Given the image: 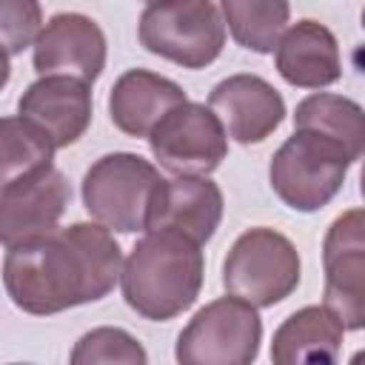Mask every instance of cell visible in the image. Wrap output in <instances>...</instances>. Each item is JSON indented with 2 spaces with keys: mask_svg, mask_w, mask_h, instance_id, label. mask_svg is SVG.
Listing matches in <instances>:
<instances>
[{
  "mask_svg": "<svg viewBox=\"0 0 365 365\" xmlns=\"http://www.w3.org/2000/svg\"><path fill=\"white\" fill-rule=\"evenodd\" d=\"M123 277V251L100 222H71L6 248L3 282L11 302L37 317L103 299Z\"/></svg>",
  "mask_w": 365,
  "mask_h": 365,
  "instance_id": "6da1fadb",
  "label": "cell"
},
{
  "mask_svg": "<svg viewBox=\"0 0 365 365\" xmlns=\"http://www.w3.org/2000/svg\"><path fill=\"white\" fill-rule=\"evenodd\" d=\"M202 251L180 234L143 237L123 262V297L131 311L163 322L194 305L202 288Z\"/></svg>",
  "mask_w": 365,
  "mask_h": 365,
  "instance_id": "7a4b0ae2",
  "label": "cell"
},
{
  "mask_svg": "<svg viewBox=\"0 0 365 365\" xmlns=\"http://www.w3.org/2000/svg\"><path fill=\"white\" fill-rule=\"evenodd\" d=\"M299 254L294 242L274 228H248L240 234L222 262V285L231 297L271 308L299 285Z\"/></svg>",
  "mask_w": 365,
  "mask_h": 365,
  "instance_id": "3957f363",
  "label": "cell"
},
{
  "mask_svg": "<svg viewBox=\"0 0 365 365\" xmlns=\"http://www.w3.org/2000/svg\"><path fill=\"white\" fill-rule=\"evenodd\" d=\"M140 43L182 68H205L225 46V17L211 0L148 3L140 14Z\"/></svg>",
  "mask_w": 365,
  "mask_h": 365,
  "instance_id": "277c9868",
  "label": "cell"
},
{
  "mask_svg": "<svg viewBox=\"0 0 365 365\" xmlns=\"http://www.w3.org/2000/svg\"><path fill=\"white\" fill-rule=\"evenodd\" d=\"M348 154L317 131H294L271 157L268 180L294 211H319L345 182Z\"/></svg>",
  "mask_w": 365,
  "mask_h": 365,
  "instance_id": "5b68a950",
  "label": "cell"
},
{
  "mask_svg": "<svg viewBox=\"0 0 365 365\" xmlns=\"http://www.w3.org/2000/svg\"><path fill=\"white\" fill-rule=\"evenodd\" d=\"M160 185L157 168L140 154L114 151L100 157L83 177V205L108 231H145L151 194Z\"/></svg>",
  "mask_w": 365,
  "mask_h": 365,
  "instance_id": "8992f818",
  "label": "cell"
},
{
  "mask_svg": "<svg viewBox=\"0 0 365 365\" xmlns=\"http://www.w3.org/2000/svg\"><path fill=\"white\" fill-rule=\"evenodd\" d=\"M262 319L254 305L220 297L200 308L177 336V365H254Z\"/></svg>",
  "mask_w": 365,
  "mask_h": 365,
  "instance_id": "52a82bcc",
  "label": "cell"
},
{
  "mask_svg": "<svg viewBox=\"0 0 365 365\" xmlns=\"http://www.w3.org/2000/svg\"><path fill=\"white\" fill-rule=\"evenodd\" d=\"M148 148L165 171L177 177H205L225 160L228 131L208 106L182 103L151 131Z\"/></svg>",
  "mask_w": 365,
  "mask_h": 365,
  "instance_id": "ba28073f",
  "label": "cell"
},
{
  "mask_svg": "<svg viewBox=\"0 0 365 365\" xmlns=\"http://www.w3.org/2000/svg\"><path fill=\"white\" fill-rule=\"evenodd\" d=\"M325 308L348 331H365V208L339 214L322 242Z\"/></svg>",
  "mask_w": 365,
  "mask_h": 365,
  "instance_id": "9c48e42d",
  "label": "cell"
},
{
  "mask_svg": "<svg viewBox=\"0 0 365 365\" xmlns=\"http://www.w3.org/2000/svg\"><path fill=\"white\" fill-rule=\"evenodd\" d=\"M71 200L66 177L51 165L37 174L0 185V240L6 248L60 228V217Z\"/></svg>",
  "mask_w": 365,
  "mask_h": 365,
  "instance_id": "30bf717a",
  "label": "cell"
},
{
  "mask_svg": "<svg viewBox=\"0 0 365 365\" xmlns=\"http://www.w3.org/2000/svg\"><path fill=\"white\" fill-rule=\"evenodd\" d=\"M106 68L103 29L77 11L54 14L34 43V71L40 77H77L94 83Z\"/></svg>",
  "mask_w": 365,
  "mask_h": 365,
  "instance_id": "8fae6325",
  "label": "cell"
},
{
  "mask_svg": "<svg viewBox=\"0 0 365 365\" xmlns=\"http://www.w3.org/2000/svg\"><path fill=\"white\" fill-rule=\"evenodd\" d=\"M222 191L205 177H174L160 180L151 194L145 231L148 234H180L197 245L208 242L222 220Z\"/></svg>",
  "mask_w": 365,
  "mask_h": 365,
  "instance_id": "7c38bea8",
  "label": "cell"
},
{
  "mask_svg": "<svg viewBox=\"0 0 365 365\" xmlns=\"http://www.w3.org/2000/svg\"><path fill=\"white\" fill-rule=\"evenodd\" d=\"M208 108L217 111L228 137L242 145L262 143L285 117L282 94L257 74H231L208 94Z\"/></svg>",
  "mask_w": 365,
  "mask_h": 365,
  "instance_id": "4fadbf2b",
  "label": "cell"
},
{
  "mask_svg": "<svg viewBox=\"0 0 365 365\" xmlns=\"http://www.w3.org/2000/svg\"><path fill=\"white\" fill-rule=\"evenodd\" d=\"M17 111L40 128L54 148H68L91 123V86L77 77H40L23 91Z\"/></svg>",
  "mask_w": 365,
  "mask_h": 365,
  "instance_id": "5bb4252c",
  "label": "cell"
},
{
  "mask_svg": "<svg viewBox=\"0 0 365 365\" xmlns=\"http://www.w3.org/2000/svg\"><path fill=\"white\" fill-rule=\"evenodd\" d=\"M188 103L185 91L148 68H131L117 77L108 94L111 123L128 137H151V131L163 123L168 111Z\"/></svg>",
  "mask_w": 365,
  "mask_h": 365,
  "instance_id": "9a60e30c",
  "label": "cell"
},
{
  "mask_svg": "<svg viewBox=\"0 0 365 365\" xmlns=\"http://www.w3.org/2000/svg\"><path fill=\"white\" fill-rule=\"evenodd\" d=\"M277 71L297 88H322L339 80V46L328 26L317 20L294 23L277 46Z\"/></svg>",
  "mask_w": 365,
  "mask_h": 365,
  "instance_id": "2e32d148",
  "label": "cell"
},
{
  "mask_svg": "<svg viewBox=\"0 0 365 365\" xmlns=\"http://www.w3.org/2000/svg\"><path fill=\"white\" fill-rule=\"evenodd\" d=\"M342 331L325 305H305L274 331L271 365H339Z\"/></svg>",
  "mask_w": 365,
  "mask_h": 365,
  "instance_id": "e0dca14e",
  "label": "cell"
},
{
  "mask_svg": "<svg viewBox=\"0 0 365 365\" xmlns=\"http://www.w3.org/2000/svg\"><path fill=\"white\" fill-rule=\"evenodd\" d=\"M297 131H317L336 143L348 160H359L365 154V108L342 94H311L294 111Z\"/></svg>",
  "mask_w": 365,
  "mask_h": 365,
  "instance_id": "ac0fdd59",
  "label": "cell"
},
{
  "mask_svg": "<svg viewBox=\"0 0 365 365\" xmlns=\"http://www.w3.org/2000/svg\"><path fill=\"white\" fill-rule=\"evenodd\" d=\"M220 11L234 34V40L242 48H251L257 54H271L277 51L285 23L291 14L288 3L279 0H225L220 3Z\"/></svg>",
  "mask_w": 365,
  "mask_h": 365,
  "instance_id": "d6986e66",
  "label": "cell"
},
{
  "mask_svg": "<svg viewBox=\"0 0 365 365\" xmlns=\"http://www.w3.org/2000/svg\"><path fill=\"white\" fill-rule=\"evenodd\" d=\"M0 143H3V171H0L3 182H14L20 177H29L54 165L51 157L57 148L51 145V140L20 114L3 117Z\"/></svg>",
  "mask_w": 365,
  "mask_h": 365,
  "instance_id": "ffe728a7",
  "label": "cell"
},
{
  "mask_svg": "<svg viewBox=\"0 0 365 365\" xmlns=\"http://www.w3.org/2000/svg\"><path fill=\"white\" fill-rule=\"evenodd\" d=\"M68 365H148L145 348L123 328L103 325L86 331L74 348Z\"/></svg>",
  "mask_w": 365,
  "mask_h": 365,
  "instance_id": "44dd1931",
  "label": "cell"
},
{
  "mask_svg": "<svg viewBox=\"0 0 365 365\" xmlns=\"http://www.w3.org/2000/svg\"><path fill=\"white\" fill-rule=\"evenodd\" d=\"M43 29L46 26L40 20V6L37 3L3 0L0 3V34H3V46H6V63L20 48L34 46Z\"/></svg>",
  "mask_w": 365,
  "mask_h": 365,
  "instance_id": "7402d4cb",
  "label": "cell"
},
{
  "mask_svg": "<svg viewBox=\"0 0 365 365\" xmlns=\"http://www.w3.org/2000/svg\"><path fill=\"white\" fill-rule=\"evenodd\" d=\"M348 365H365V351H356L354 356H351V362Z\"/></svg>",
  "mask_w": 365,
  "mask_h": 365,
  "instance_id": "603a6c76",
  "label": "cell"
},
{
  "mask_svg": "<svg viewBox=\"0 0 365 365\" xmlns=\"http://www.w3.org/2000/svg\"><path fill=\"white\" fill-rule=\"evenodd\" d=\"M359 191H362V197H365V165H362V174H359Z\"/></svg>",
  "mask_w": 365,
  "mask_h": 365,
  "instance_id": "cb8c5ba5",
  "label": "cell"
},
{
  "mask_svg": "<svg viewBox=\"0 0 365 365\" xmlns=\"http://www.w3.org/2000/svg\"><path fill=\"white\" fill-rule=\"evenodd\" d=\"M362 29H365V9H362Z\"/></svg>",
  "mask_w": 365,
  "mask_h": 365,
  "instance_id": "d4e9b609",
  "label": "cell"
},
{
  "mask_svg": "<svg viewBox=\"0 0 365 365\" xmlns=\"http://www.w3.org/2000/svg\"><path fill=\"white\" fill-rule=\"evenodd\" d=\"M11 365H29V362H11Z\"/></svg>",
  "mask_w": 365,
  "mask_h": 365,
  "instance_id": "484cf974",
  "label": "cell"
}]
</instances>
